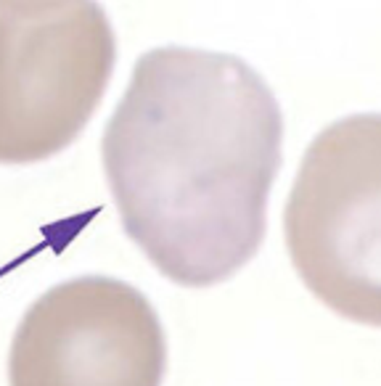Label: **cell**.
I'll list each match as a JSON object with an SVG mask.
<instances>
[{
    "label": "cell",
    "instance_id": "1",
    "mask_svg": "<svg viewBox=\"0 0 381 386\" xmlns=\"http://www.w3.org/2000/svg\"><path fill=\"white\" fill-rule=\"evenodd\" d=\"M101 156L127 238L167 280L207 289L265 241L284 114L236 56L157 48L132 69Z\"/></svg>",
    "mask_w": 381,
    "mask_h": 386
},
{
    "label": "cell",
    "instance_id": "3",
    "mask_svg": "<svg viewBox=\"0 0 381 386\" xmlns=\"http://www.w3.org/2000/svg\"><path fill=\"white\" fill-rule=\"evenodd\" d=\"M114 56L93 0H0V164L69 148L109 88Z\"/></svg>",
    "mask_w": 381,
    "mask_h": 386
},
{
    "label": "cell",
    "instance_id": "2",
    "mask_svg": "<svg viewBox=\"0 0 381 386\" xmlns=\"http://www.w3.org/2000/svg\"><path fill=\"white\" fill-rule=\"evenodd\" d=\"M284 238L323 307L381 328V114L342 117L313 138L284 207Z\"/></svg>",
    "mask_w": 381,
    "mask_h": 386
},
{
    "label": "cell",
    "instance_id": "4",
    "mask_svg": "<svg viewBox=\"0 0 381 386\" xmlns=\"http://www.w3.org/2000/svg\"><path fill=\"white\" fill-rule=\"evenodd\" d=\"M167 339L135 286L82 275L48 289L11 341L8 386H161Z\"/></svg>",
    "mask_w": 381,
    "mask_h": 386
}]
</instances>
